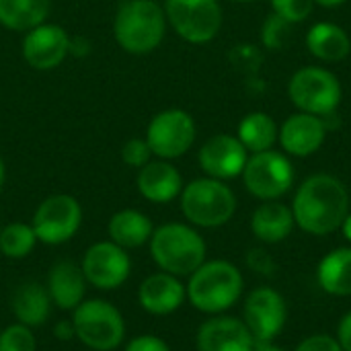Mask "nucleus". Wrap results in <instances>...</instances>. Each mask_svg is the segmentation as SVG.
<instances>
[{
	"instance_id": "nucleus-1",
	"label": "nucleus",
	"mask_w": 351,
	"mask_h": 351,
	"mask_svg": "<svg viewBox=\"0 0 351 351\" xmlns=\"http://www.w3.org/2000/svg\"><path fill=\"white\" fill-rule=\"evenodd\" d=\"M290 208L300 230L327 237L337 232L350 214V191L335 175L315 173L300 183Z\"/></svg>"
},
{
	"instance_id": "nucleus-2",
	"label": "nucleus",
	"mask_w": 351,
	"mask_h": 351,
	"mask_svg": "<svg viewBox=\"0 0 351 351\" xmlns=\"http://www.w3.org/2000/svg\"><path fill=\"white\" fill-rule=\"evenodd\" d=\"M165 8L156 0H123L113 16V37L132 56L154 51L167 33Z\"/></svg>"
},
{
	"instance_id": "nucleus-3",
	"label": "nucleus",
	"mask_w": 351,
	"mask_h": 351,
	"mask_svg": "<svg viewBox=\"0 0 351 351\" xmlns=\"http://www.w3.org/2000/svg\"><path fill=\"white\" fill-rule=\"evenodd\" d=\"M193 308L206 315H222L232 308L245 290V280L239 267L224 259L204 261L185 286Z\"/></svg>"
},
{
	"instance_id": "nucleus-4",
	"label": "nucleus",
	"mask_w": 351,
	"mask_h": 351,
	"mask_svg": "<svg viewBox=\"0 0 351 351\" xmlns=\"http://www.w3.org/2000/svg\"><path fill=\"white\" fill-rule=\"evenodd\" d=\"M150 255L154 263L177 278L191 276L206 261V241L202 234L181 222H169L154 228L150 237Z\"/></svg>"
},
{
	"instance_id": "nucleus-5",
	"label": "nucleus",
	"mask_w": 351,
	"mask_h": 351,
	"mask_svg": "<svg viewBox=\"0 0 351 351\" xmlns=\"http://www.w3.org/2000/svg\"><path fill=\"white\" fill-rule=\"evenodd\" d=\"M181 212L191 226L220 228L237 212V195L226 181L202 177L183 185Z\"/></svg>"
},
{
	"instance_id": "nucleus-6",
	"label": "nucleus",
	"mask_w": 351,
	"mask_h": 351,
	"mask_svg": "<svg viewBox=\"0 0 351 351\" xmlns=\"http://www.w3.org/2000/svg\"><path fill=\"white\" fill-rule=\"evenodd\" d=\"M341 82L339 78L321 66H304L296 70L288 82V97L298 107V111L331 117L341 103Z\"/></svg>"
},
{
	"instance_id": "nucleus-7",
	"label": "nucleus",
	"mask_w": 351,
	"mask_h": 351,
	"mask_svg": "<svg viewBox=\"0 0 351 351\" xmlns=\"http://www.w3.org/2000/svg\"><path fill=\"white\" fill-rule=\"evenodd\" d=\"M72 325L76 337L90 350H115L125 335L121 313L107 300H86L74 308Z\"/></svg>"
},
{
	"instance_id": "nucleus-8",
	"label": "nucleus",
	"mask_w": 351,
	"mask_h": 351,
	"mask_svg": "<svg viewBox=\"0 0 351 351\" xmlns=\"http://www.w3.org/2000/svg\"><path fill=\"white\" fill-rule=\"evenodd\" d=\"M241 177L253 197L261 202H274L292 189L296 173L292 160L284 152L271 148L251 154Z\"/></svg>"
},
{
	"instance_id": "nucleus-9",
	"label": "nucleus",
	"mask_w": 351,
	"mask_h": 351,
	"mask_svg": "<svg viewBox=\"0 0 351 351\" xmlns=\"http://www.w3.org/2000/svg\"><path fill=\"white\" fill-rule=\"evenodd\" d=\"M165 16L173 31L187 43H210L222 29L218 0H165Z\"/></svg>"
},
{
	"instance_id": "nucleus-10",
	"label": "nucleus",
	"mask_w": 351,
	"mask_h": 351,
	"mask_svg": "<svg viewBox=\"0 0 351 351\" xmlns=\"http://www.w3.org/2000/svg\"><path fill=\"white\" fill-rule=\"evenodd\" d=\"M195 136V121L185 109H165L150 119L144 138L156 158L175 160L189 152Z\"/></svg>"
},
{
	"instance_id": "nucleus-11",
	"label": "nucleus",
	"mask_w": 351,
	"mask_h": 351,
	"mask_svg": "<svg viewBox=\"0 0 351 351\" xmlns=\"http://www.w3.org/2000/svg\"><path fill=\"white\" fill-rule=\"evenodd\" d=\"M82 224V208L76 197L58 193L45 197L33 216V230L37 241L45 245L68 243Z\"/></svg>"
},
{
	"instance_id": "nucleus-12",
	"label": "nucleus",
	"mask_w": 351,
	"mask_h": 351,
	"mask_svg": "<svg viewBox=\"0 0 351 351\" xmlns=\"http://www.w3.org/2000/svg\"><path fill=\"white\" fill-rule=\"evenodd\" d=\"M243 321L255 341H274L288 323L286 298L269 286L251 290L243 304Z\"/></svg>"
},
{
	"instance_id": "nucleus-13",
	"label": "nucleus",
	"mask_w": 351,
	"mask_h": 351,
	"mask_svg": "<svg viewBox=\"0 0 351 351\" xmlns=\"http://www.w3.org/2000/svg\"><path fill=\"white\" fill-rule=\"evenodd\" d=\"M72 39L62 25L41 23L25 33L23 37V58L33 70H53L70 53Z\"/></svg>"
},
{
	"instance_id": "nucleus-14",
	"label": "nucleus",
	"mask_w": 351,
	"mask_h": 351,
	"mask_svg": "<svg viewBox=\"0 0 351 351\" xmlns=\"http://www.w3.org/2000/svg\"><path fill=\"white\" fill-rule=\"evenodd\" d=\"M132 269L130 255L125 249L115 245L113 241L95 243L82 259V274L88 284L99 290H115L119 288Z\"/></svg>"
},
{
	"instance_id": "nucleus-15",
	"label": "nucleus",
	"mask_w": 351,
	"mask_h": 351,
	"mask_svg": "<svg viewBox=\"0 0 351 351\" xmlns=\"http://www.w3.org/2000/svg\"><path fill=\"white\" fill-rule=\"evenodd\" d=\"M249 150L241 144L237 136L230 134H216L204 142L197 152V162L206 177L228 181L243 175L247 165Z\"/></svg>"
},
{
	"instance_id": "nucleus-16",
	"label": "nucleus",
	"mask_w": 351,
	"mask_h": 351,
	"mask_svg": "<svg viewBox=\"0 0 351 351\" xmlns=\"http://www.w3.org/2000/svg\"><path fill=\"white\" fill-rule=\"evenodd\" d=\"M327 132L329 125L323 117L298 111L282 123L278 132V140L286 154L306 158L323 148L327 140Z\"/></svg>"
},
{
	"instance_id": "nucleus-17",
	"label": "nucleus",
	"mask_w": 351,
	"mask_h": 351,
	"mask_svg": "<svg viewBox=\"0 0 351 351\" xmlns=\"http://www.w3.org/2000/svg\"><path fill=\"white\" fill-rule=\"evenodd\" d=\"M197 351H253L255 337L243 319L214 315L195 335Z\"/></svg>"
},
{
	"instance_id": "nucleus-18",
	"label": "nucleus",
	"mask_w": 351,
	"mask_h": 351,
	"mask_svg": "<svg viewBox=\"0 0 351 351\" xmlns=\"http://www.w3.org/2000/svg\"><path fill=\"white\" fill-rule=\"evenodd\" d=\"M136 185L144 199L152 204H169L181 195L183 177L171 160L152 158L142 169H138Z\"/></svg>"
},
{
	"instance_id": "nucleus-19",
	"label": "nucleus",
	"mask_w": 351,
	"mask_h": 351,
	"mask_svg": "<svg viewBox=\"0 0 351 351\" xmlns=\"http://www.w3.org/2000/svg\"><path fill=\"white\" fill-rule=\"evenodd\" d=\"M187 298V290L185 286L179 282L177 276H171L167 271L148 276L138 290V300L140 306L150 313V315H171L177 308H181V304Z\"/></svg>"
},
{
	"instance_id": "nucleus-20",
	"label": "nucleus",
	"mask_w": 351,
	"mask_h": 351,
	"mask_svg": "<svg viewBox=\"0 0 351 351\" xmlns=\"http://www.w3.org/2000/svg\"><path fill=\"white\" fill-rule=\"evenodd\" d=\"M296 228L292 208L282 204L280 199L261 202V206L251 216V232L263 245H280L284 243L292 230Z\"/></svg>"
},
{
	"instance_id": "nucleus-21",
	"label": "nucleus",
	"mask_w": 351,
	"mask_h": 351,
	"mask_svg": "<svg viewBox=\"0 0 351 351\" xmlns=\"http://www.w3.org/2000/svg\"><path fill=\"white\" fill-rule=\"evenodd\" d=\"M86 292V278L82 267L72 261H60L51 267L47 278V294L62 311H74Z\"/></svg>"
},
{
	"instance_id": "nucleus-22",
	"label": "nucleus",
	"mask_w": 351,
	"mask_h": 351,
	"mask_svg": "<svg viewBox=\"0 0 351 351\" xmlns=\"http://www.w3.org/2000/svg\"><path fill=\"white\" fill-rule=\"evenodd\" d=\"M306 47L317 60L331 64V62H341L350 56L351 39L343 27L323 21L308 29Z\"/></svg>"
},
{
	"instance_id": "nucleus-23",
	"label": "nucleus",
	"mask_w": 351,
	"mask_h": 351,
	"mask_svg": "<svg viewBox=\"0 0 351 351\" xmlns=\"http://www.w3.org/2000/svg\"><path fill=\"white\" fill-rule=\"evenodd\" d=\"M317 282L329 296H351V247H337L319 261Z\"/></svg>"
},
{
	"instance_id": "nucleus-24",
	"label": "nucleus",
	"mask_w": 351,
	"mask_h": 351,
	"mask_svg": "<svg viewBox=\"0 0 351 351\" xmlns=\"http://www.w3.org/2000/svg\"><path fill=\"white\" fill-rule=\"evenodd\" d=\"M107 232L109 239L121 249H136L150 241L154 228L146 214L138 210H119L111 216Z\"/></svg>"
},
{
	"instance_id": "nucleus-25",
	"label": "nucleus",
	"mask_w": 351,
	"mask_h": 351,
	"mask_svg": "<svg viewBox=\"0 0 351 351\" xmlns=\"http://www.w3.org/2000/svg\"><path fill=\"white\" fill-rule=\"evenodd\" d=\"M51 0H0V25L10 31L27 33L47 21Z\"/></svg>"
},
{
	"instance_id": "nucleus-26",
	"label": "nucleus",
	"mask_w": 351,
	"mask_h": 351,
	"mask_svg": "<svg viewBox=\"0 0 351 351\" xmlns=\"http://www.w3.org/2000/svg\"><path fill=\"white\" fill-rule=\"evenodd\" d=\"M49 304H51V298L47 294V288H43L37 282H29V284H23L14 292L12 313L21 325L39 327L49 317Z\"/></svg>"
},
{
	"instance_id": "nucleus-27",
	"label": "nucleus",
	"mask_w": 351,
	"mask_h": 351,
	"mask_svg": "<svg viewBox=\"0 0 351 351\" xmlns=\"http://www.w3.org/2000/svg\"><path fill=\"white\" fill-rule=\"evenodd\" d=\"M278 132L280 128L276 125L271 115L263 111H253L241 119L237 138L249 152L255 154V152L271 150L274 144L278 142Z\"/></svg>"
},
{
	"instance_id": "nucleus-28",
	"label": "nucleus",
	"mask_w": 351,
	"mask_h": 351,
	"mask_svg": "<svg viewBox=\"0 0 351 351\" xmlns=\"http://www.w3.org/2000/svg\"><path fill=\"white\" fill-rule=\"evenodd\" d=\"M37 243L35 230L31 224L12 222L0 230V251L8 259H23L27 257Z\"/></svg>"
},
{
	"instance_id": "nucleus-29",
	"label": "nucleus",
	"mask_w": 351,
	"mask_h": 351,
	"mask_svg": "<svg viewBox=\"0 0 351 351\" xmlns=\"http://www.w3.org/2000/svg\"><path fill=\"white\" fill-rule=\"evenodd\" d=\"M37 343L31 327L27 325H10L0 333V351H35Z\"/></svg>"
},
{
	"instance_id": "nucleus-30",
	"label": "nucleus",
	"mask_w": 351,
	"mask_h": 351,
	"mask_svg": "<svg viewBox=\"0 0 351 351\" xmlns=\"http://www.w3.org/2000/svg\"><path fill=\"white\" fill-rule=\"evenodd\" d=\"M274 14L282 16L286 23L296 25L311 16L315 8V0H269Z\"/></svg>"
},
{
	"instance_id": "nucleus-31",
	"label": "nucleus",
	"mask_w": 351,
	"mask_h": 351,
	"mask_svg": "<svg viewBox=\"0 0 351 351\" xmlns=\"http://www.w3.org/2000/svg\"><path fill=\"white\" fill-rule=\"evenodd\" d=\"M152 150L146 142V138H132L121 146V160L123 165L132 169H142L146 162L152 160Z\"/></svg>"
},
{
	"instance_id": "nucleus-32",
	"label": "nucleus",
	"mask_w": 351,
	"mask_h": 351,
	"mask_svg": "<svg viewBox=\"0 0 351 351\" xmlns=\"http://www.w3.org/2000/svg\"><path fill=\"white\" fill-rule=\"evenodd\" d=\"M288 27H290V23H286L282 16L269 14L263 23V29H261V39H263L265 47L267 49H280L286 41Z\"/></svg>"
},
{
	"instance_id": "nucleus-33",
	"label": "nucleus",
	"mask_w": 351,
	"mask_h": 351,
	"mask_svg": "<svg viewBox=\"0 0 351 351\" xmlns=\"http://www.w3.org/2000/svg\"><path fill=\"white\" fill-rule=\"evenodd\" d=\"M294 351H343L339 341L329 333H315L302 339Z\"/></svg>"
},
{
	"instance_id": "nucleus-34",
	"label": "nucleus",
	"mask_w": 351,
	"mask_h": 351,
	"mask_svg": "<svg viewBox=\"0 0 351 351\" xmlns=\"http://www.w3.org/2000/svg\"><path fill=\"white\" fill-rule=\"evenodd\" d=\"M247 265L261 276H274L276 274V261L271 259V255L265 249H251L247 255Z\"/></svg>"
},
{
	"instance_id": "nucleus-35",
	"label": "nucleus",
	"mask_w": 351,
	"mask_h": 351,
	"mask_svg": "<svg viewBox=\"0 0 351 351\" xmlns=\"http://www.w3.org/2000/svg\"><path fill=\"white\" fill-rule=\"evenodd\" d=\"M125 351H171V348L154 335H140L128 343Z\"/></svg>"
},
{
	"instance_id": "nucleus-36",
	"label": "nucleus",
	"mask_w": 351,
	"mask_h": 351,
	"mask_svg": "<svg viewBox=\"0 0 351 351\" xmlns=\"http://www.w3.org/2000/svg\"><path fill=\"white\" fill-rule=\"evenodd\" d=\"M343 351H351V311L346 313L337 325V337H335Z\"/></svg>"
},
{
	"instance_id": "nucleus-37",
	"label": "nucleus",
	"mask_w": 351,
	"mask_h": 351,
	"mask_svg": "<svg viewBox=\"0 0 351 351\" xmlns=\"http://www.w3.org/2000/svg\"><path fill=\"white\" fill-rule=\"evenodd\" d=\"M56 337L58 339H72V337H76V331H74V325H72V321L70 323H66V321H62V323H58L56 325Z\"/></svg>"
},
{
	"instance_id": "nucleus-38",
	"label": "nucleus",
	"mask_w": 351,
	"mask_h": 351,
	"mask_svg": "<svg viewBox=\"0 0 351 351\" xmlns=\"http://www.w3.org/2000/svg\"><path fill=\"white\" fill-rule=\"evenodd\" d=\"M253 351H286L284 348L276 346L274 341H255V348Z\"/></svg>"
},
{
	"instance_id": "nucleus-39",
	"label": "nucleus",
	"mask_w": 351,
	"mask_h": 351,
	"mask_svg": "<svg viewBox=\"0 0 351 351\" xmlns=\"http://www.w3.org/2000/svg\"><path fill=\"white\" fill-rule=\"evenodd\" d=\"M341 232H343V237H346V241L351 243V212L346 216V220H343V224H341V228H339Z\"/></svg>"
},
{
	"instance_id": "nucleus-40",
	"label": "nucleus",
	"mask_w": 351,
	"mask_h": 351,
	"mask_svg": "<svg viewBox=\"0 0 351 351\" xmlns=\"http://www.w3.org/2000/svg\"><path fill=\"white\" fill-rule=\"evenodd\" d=\"M343 2H348V0H315V4H319L323 8H335V6H341Z\"/></svg>"
},
{
	"instance_id": "nucleus-41",
	"label": "nucleus",
	"mask_w": 351,
	"mask_h": 351,
	"mask_svg": "<svg viewBox=\"0 0 351 351\" xmlns=\"http://www.w3.org/2000/svg\"><path fill=\"white\" fill-rule=\"evenodd\" d=\"M4 181H6V169H4V160H2V156H0V193H2Z\"/></svg>"
},
{
	"instance_id": "nucleus-42",
	"label": "nucleus",
	"mask_w": 351,
	"mask_h": 351,
	"mask_svg": "<svg viewBox=\"0 0 351 351\" xmlns=\"http://www.w3.org/2000/svg\"><path fill=\"white\" fill-rule=\"evenodd\" d=\"M230 2H237V4H249V2H257V0H230Z\"/></svg>"
},
{
	"instance_id": "nucleus-43",
	"label": "nucleus",
	"mask_w": 351,
	"mask_h": 351,
	"mask_svg": "<svg viewBox=\"0 0 351 351\" xmlns=\"http://www.w3.org/2000/svg\"><path fill=\"white\" fill-rule=\"evenodd\" d=\"M0 230H2V226H0Z\"/></svg>"
}]
</instances>
